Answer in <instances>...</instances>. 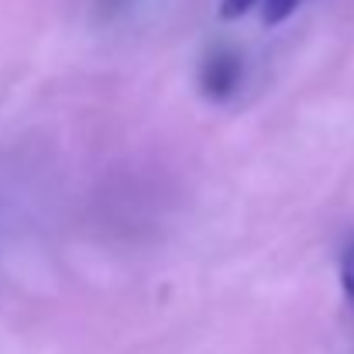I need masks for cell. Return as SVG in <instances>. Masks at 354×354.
<instances>
[{
    "instance_id": "1",
    "label": "cell",
    "mask_w": 354,
    "mask_h": 354,
    "mask_svg": "<svg viewBox=\"0 0 354 354\" xmlns=\"http://www.w3.org/2000/svg\"><path fill=\"white\" fill-rule=\"evenodd\" d=\"M241 76H244V62L234 48H214L207 59H203V69H200V86H203V97L207 100H227L234 97L237 86H241Z\"/></svg>"
},
{
    "instance_id": "2",
    "label": "cell",
    "mask_w": 354,
    "mask_h": 354,
    "mask_svg": "<svg viewBox=\"0 0 354 354\" xmlns=\"http://www.w3.org/2000/svg\"><path fill=\"white\" fill-rule=\"evenodd\" d=\"M299 3H303V0H265L261 17H265V24H282Z\"/></svg>"
},
{
    "instance_id": "3",
    "label": "cell",
    "mask_w": 354,
    "mask_h": 354,
    "mask_svg": "<svg viewBox=\"0 0 354 354\" xmlns=\"http://www.w3.org/2000/svg\"><path fill=\"white\" fill-rule=\"evenodd\" d=\"M341 286H344V296L354 310V244L344 251V261H341Z\"/></svg>"
},
{
    "instance_id": "4",
    "label": "cell",
    "mask_w": 354,
    "mask_h": 354,
    "mask_svg": "<svg viewBox=\"0 0 354 354\" xmlns=\"http://www.w3.org/2000/svg\"><path fill=\"white\" fill-rule=\"evenodd\" d=\"M251 7H254V0H224V3H221V17H224V21H234L241 14H248Z\"/></svg>"
}]
</instances>
